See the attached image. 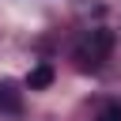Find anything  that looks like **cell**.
<instances>
[{
    "mask_svg": "<svg viewBox=\"0 0 121 121\" xmlns=\"http://www.w3.org/2000/svg\"><path fill=\"white\" fill-rule=\"evenodd\" d=\"M98 121H121V102H106L98 110Z\"/></svg>",
    "mask_w": 121,
    "mask_h": 121,
    "instance_id": "cell-4",
    "label": "cell"
},
{
    "mask_svg": "<svg viewBox=\"0 0 121 121\" xmlns=\"http://www.w3.org/2000/svg\"><path fill=\"white\" fill-rule=\"evenodd\" d=\"M110 49H113V34L106 30V26H98V30H91L79 45H76V64L83 68V72H98L106 60H110Z\"/></svg>",
    "mask_w": 121,
    "mask_h": 121,
    "instance_id": "cell-1",
    "label": "cell"
},
{
    "mask_svg": "<svg viewBox=\"0 0 121 121\" xmlns=\"http://www.w3.org/2000/svg\"><path fill=\"white\" fill-rule=\"evenodd\" d=\"M49 83H53V68H49V64L30 68V76H26V87H30V91H45Z\"/></svg>",
    "mask_w": 121,
    "mask_h": 121,
    "instance_id": "cell-3",
    "label": "cell"
},
{
    "mask_svg": "<svg viewBox=\"0 0 121 121\" xmlns=\"http://www.w3.org/2000/svg\"><path fill=\"white\" fill-rule=\"evenodd\" d=\"M23 110V91L15 87V83H0V113H19Z\"/></svg>",
    "mask_w": 121,
    "mask_h": 121,
    "instance_id": "cell-2",
    "label": "cell"
}]
</instances>
